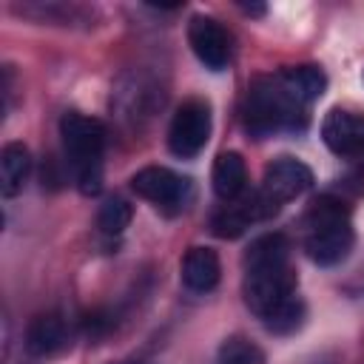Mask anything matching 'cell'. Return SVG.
Wrapping results in <instances>:
<instances>
[{
    "label": "cell",
    "mask_w": 364,
    "mask_h": 364,
    "mask_svg": "<svg viewBox=\"0 0 364 364\" xmlns=\"http://www.w3.org/2000/svg\"><path fill=\"white\" fill-rule=\"evenodd\" d=\"M245 304L273 333H293L304 318V304L296 293L290 267V242L282 233H264L245 253Z\"/></svg>",
    "instance_id": "6da1fadb"
},
{
    "label": "cell",
    "mask_w": 364,
    "mask_h": 364,
    "mask_svg": "<svg viewBox=\"0 0 364 364\" xmlns=\"http://www.w3.org/2000/svg\"><path fill=\"white\" fill-rule=\"evenodd\" d=\"M301 228H304V250L321 267H333L344 262L347 253L353 250L355 236H353L350 210L336 196H318L307 208Z\"/></svg>",
    "instance_id": "7a4b0ae2"
},
{
    "label": "cell",
    "mask_w": 364,
    "mask_h": 364,
    "mask_svg": "<svg viewBox=\"0 0 364 364\" xmlns=\"http://www.w3.org/2000/svg\"><path fill=\"white\" fill-rule=\"evenodd\" d=\"M60 136H63V148L71 162L77 188L82 193H97L102 188L105 125L80 111H68L60 119Z\"/></svg>",
    "instance_id": "3957f363"
},
{
    "label": "cell",
    "mask_w": 364,
    "mask_h": 364,
    "mask_svg": "<svg viewBox=\"0 0 364 364\" xmlns=\"http://www.w3.org/2000/svg\"><path fill=\"white\" fill-rule=\"evenodd\" d=\"M245 122L256 136H267L276 131H299L307 122V108L284 91L279 77H259L247 88Z\"/></svg>",
    "instance_id": "277c9868"
},
{
    "label": "cell",
    "mask_w": 364,
    "mask_h": 364,
    "mask_svg": "<svg viewBox=\"0 0 364 364\" xmlns=\"http://www.w3.org/2000/svg\"><path fill=\"white\" fill-rule=\"evenodd\" d=\"M210 136V105L205 100H185L168 128V148L182 156L191 159L196 156Z\"/></svg>",
    "instance_id": "5b68a950"
},
{
    "label": "cell",
    "mask_w": 364,
    "mask_h": 364,
    "mask_svg": "<svg viewBox=\"0 0 364 364\" xmlns=\"http://www.w3.org/2000/svg\"><path fill=\"white\" fill-rule=\"evenodd\" d=\"M310 185H313V171H310L301 159L282 156V159H273V162L264 168L259 193L279 210L284 202L301 196Z\"/></svg>",
    "instance_id": "8992f818"
},
{
    "label": "cell",
    "mask_w": 364,
    "mask_h": 364,
    "mask_svg": "<svg viewBox=\"0 0 364 364\" xmlns=\"http://www.w3.org/2000/svg\"><path fill=\"white\" fill-rule=\"evenodd\" d=\"M188 43H191L196 60L205 68H210V71H222L230 63V51H233L230 34L213 17H205V14L191 17V23H188Z\"/></svg>",
    "instance_id": "52a82bcc"
},
{
    "label": "cell",
    "mask_w": 364,
    "mask_h": 364,
    "mask_svg": "<svg viewBox=\"0 0 364 364\" xmlns=\"http://www.w3.org/2000/svg\"><path fill=\"white\" fill-rule=\"evenodd\" d=\"M321 139L336 156H364V114L350 108L327 111V117L321 119Z\"/></svg>",
    "instance_id": "ba28073f"
},
{
    "label": "cell",
    "mask_w": 364,
    "mask_h": 364,
    "mask_svg": "<svg viewBox=\"0 0 364 364\" xmlns=\"http://www.w3.org/2000/svg\"><path fill=\"white\" fill-rule=\"evenodd\" d=\"M273 213H276V208L256 191V193H250V196H239L236 202L222 205V210L213 213L210 228H213V233L222 236V239H236V236H242L253 222L267 219V216H273Z\"/></svg>",
    "instance_id": "9c48e42d"
},
{
    "label": "cell",
    "mask_w": 364,
    "mask_h": 364,
    "mask_svg": "<svg viewBox=\"0 0 364 364\" xmlns=\"http://www.w3.org/2000/svg\"><path fill=\"white\" fill-rule=\"evenodd\" d=\"M131 188H134L136 196H142V199H148L159 208H171V205H179L185 199L188 179H182L171 168L151 165V168H142L131 176Z\"/></svg>",
    "instance_id": "30bf717a"
},
{
    "label": "cell",
    "mask_w": 364,
    "mask_h": 364,
    "mask_svg": "<svg viewBox=\"0 0 364 364\" xmlns=\"http://www.w3.org/2000/svg\"><path fill=\"white\" fill-rule=\"evenodd\" d=\"M68 338H71V330L60 313H40L26 327V350L28 355H37V358L60 353L68 344Z\"/></svg>",
    "instance_id": "8fae6325"
},
{
    "label": "cell",
    "mask_w": 364,
    "mask_h": 364,
    "mask_svg": "<svg viewBox=\"0 0 364 364\" xmlns=\"http://www.w3.org/2000/svg\"><path fill=\"white\" fill-rule=\"evenodd\" d=\"M219 256L210 247H191L182 259V282L193 293H208L219 284Z\"/></svg>",
    "instance_id": "7c38bea8"
},
{
    "label": "cell",
    "mask_w": 364,
    "mask_h": 364,
    "mask_svg": "<svg viewBox=\"0 0 364 364\" xmlns=\"http://www.w3.org/2000/svg\"><path fill=\"white\" fill-rule=\"evenodd\" d=\"M210 182H213V191H216V196L222 202H236L247 188L245 159L236 151L219 154L216 162H213V171H210Z\"/></svg>",
    "instance_id": "4fadbf2b"
},
{
    "label": "cell",
    "mask_w": 364,
    "mask_h": 364,
    "mask_svg": "<svg viewBox=\"0 0 364 364\" xmlns=\"http://www.w3.org/2000/svg\"><path fill=\"white\" fill-rule=\"evenodd\" d=\"M276 77L284 85V91L304 108H310V102H316L327 88V77L318 65H293V68L279 71Z\"/></svg>",
    "instance_id": "5bb4252c"
},
{
    "label": "cell",
    "mask_w": 364,
    "mask_h": 364,
    "mask_svg": "<svg viewBox=\"0 0 364 364\" xmlns=\"http://www.w3.org/2000/svg\"><path fill=\"white\" fill-rule=\"evenodd\" d=\"M31 154L23 142H6L0 154V191L3 196H17L28 179Z\"/></svg>",
    "instance_id": "9a60e30c"
},
{
    "label": "cell",
    "mask_w": 364,
    "mask_h": 364,
    "mask_svg": "<svg viewBox=\"0 0 364 364\" xmlns=\"http://www.w3.org/2000/svg\"><path fill=\"white\" fill-rule=\"evenodd\" d=\"M216 364H264V353L245 336H230L219 344Z\"/></svg>",
    "instance_id": "2e32d148"
},
{
    "label": "cell",
    "mask_w": 364,
    "mask_h": 364,
    "mask_svg": "<svg viewBox=\"0 0 364 364\" xmlns=\"http://www.w3.org/2000/svg\"><path fill=\"white\" fill-rule=\"evenodd\" d=\"M131 216H134L131 205H128L125 199L114 196V199H108V202L100 208V213H97V228H100V233H105V236H119V233L131 225Z\"/></svg>",
    "instance_id": "e0dca14e"
},
{
    "label": "cell",
    "mask_w": 364,
    "mask_h": 364,
    "mask_svg": "<svg viewBox=\"0 0 364 364\" xmlns=\"http://www.w3.org/2000/svg\"><path fill=\"white\" fill-rule=\"evenodd\" d=\"M247 14H264V6H242Z\"/></svg>",
    "instance_id": "ac0fdd59"
},
{
    "label": "cell",
    "mask_w": 364,
    "mask_h": 364,
    "mask_svg": "<svg viewBox=\"0 0 364 364\" xmlns=\"http://www.w3.org/2000/svg\"><path fill=\"white\" fill-rule=\"evenodd\" d=\"M117 364H142V361H117Z\"/></svg>",
    "instance_id": "d6986e66"
}]
</instances>
